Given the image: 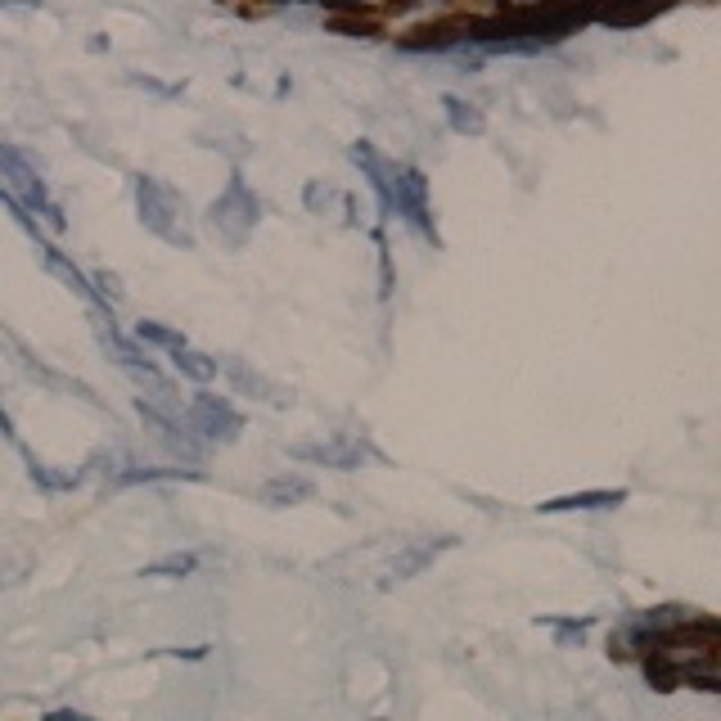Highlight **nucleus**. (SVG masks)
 <instances>
[{"instance_id":"obj_7","label":"nucleus","mask_w":721,"mask_h":721,"mask_svg":"<svg viewBox=\"0 0 721 721\" xmlns=\"http://www.w3.org/2000/svg\"><path fill=\"white\" fill-rule=\"evenodd\" d=\"M293 460H312V465H329V469H356L370 456L366 442L356 438H339V442H320V446H289Z\"/></svg>"},{"instance_id":"obj_10","label":"nucleus","mask_w":721,"mask_h":721,"mask_svg":"<svg viewBox=\"0 0 721 721\" xmlns=\"http://www.w3.org/2000/svg\"><path fill=\"white\" fill-rule=\"evenodd\" d=\"M442 109H446L451 131H460V136H483L488 117H483V109H478V104H469V100H460V96H446Z\"/></svg>"},{"instance_id":"obj_14","label":"nucleus","mask_w":721,"mask_h":721,"mask_svg":"<svg viewBox=\"0 0 721 721\" xmlns=\"http://www.w3.org/2000/svg\"><path fill=\"white\" fill-rule=\"evenodd\" d=\"M117 483H203L199 469H127Z\"/></svg>"},{"instance_id":"obj_1","label":"nucleus","mask_w":721,"mask_h":721,"mask_svg":"<svg viewBox=\"0 0 721 721\" xmlns=\"http://www.w3.org/2000/svg\"><path fill=\"white\" fill-rule=\"evenodd\" d=\"M136 207L149 235H159L172 249H194V230L186 222V203L159 176H136Z\"/></svg>"},{"instance_id":"obj_20","label":"nucleus","mask_w":721,"mask_h":721,"mask_svg":"<svg viewBox=\"0 0 721 721\" xmlns=\"http://www.w3.org/2000/svg\"><path fill=\"white\" fill-rule=\"evenodd\" d=\"M46 721H96V717H86V712H73V708H59V712H50Z\"/></svg>"},{"instance_id":"obj_3","label":"nucleus","mask_w":721,"mask_h":721,"mask_svg":"<svg viewBox=\"0 0 721 721\" xmlns=\"http://www.w3.org/2000/svg\"><path fill=\"white\" fill-rule=\"evenodd\" d=\"M207 222H213V230L226 239L230 249H239L244 239L253 235V226L262 222V203H257V194L249 190V180L244 176H230V186L213 199V207H207Z\"/></svg>"},{"instance_id":"obj_6","label":"nucleus","mask_w":721,"mask_h":721,"mask_svg":"<svg viewBox=\"0 0 721 721\" xmlns=\"http://www.w3.org/2000/svg\"><path fill=\"white\" fill-rule=\"evenodd\" d=\"M456 546V536H419V541H410V546L383 568V586H397V582H410V578H419L425 568L442 555V551H451Z\"/></svg>"},{"instance_id":"obj_16","label":"nucleus","mask_w":721,"mask_h":721,"mask_svg":"<svg viewBox=\"0 0 721 721\" xmlns=\"http://www.w3.org/2000/svg\"><path fill=\"white\" fill-rule=\"evenodd\" d=\"M555 627V636H559V645H582L586 641V631H591V618H568V622H551Z\"/></svg>"},{"instance_id":"obj_9","label":"nucleus","mask_w":721,"mask_h":721,"mask_svg":"<svg viewBox=\"0 0 721 721\" xmlns=\"http://www.w3.org/2000/svg\"><path fill=\"white\" fill-rule=\"evenodd\" d=\"M222 370L230 375V383H235V388H239V393H244V397H257V402H276V406H284V393H280V388L270 383V379H262L257 370L239 366V360H226Z\"/></svg>"},{"instance_id":"obj_19","label":"nucleus","mask_w":721,"mask_h":721,"mask_svg":"<svg viewBox=\"0 0 721 721\" xmlns=\"http://www.w3.org/2000/svg\"><path fill=\"white\" fill-rule=\"evenodd\" d=\"M329 23H334V27H343V33H375V27H370V18H356V14H334V18H329Z\"/></svg>"},{"instance_id":"obj_5","label":"nucleus","mask_w":721,"mask_h":721,"mask_svg":"<svg viewBox=\"0 0 721 721\" xmlns=\"http://www.w3.org/2000/svg\"><path fill=\"white\" fill-rule=\"evenodd\" d=\"M180 425H186L190 433H199L203 442H235L239 433H244V419H239L222 397H213V393H199L194 402H190V410L180 415Z\"/></svg>"},{"instance_id":"obj_8","label":"nucleus","mask_w":721,"mask_h":721,"mask_svg":"<svg viewBox=\"0 0 721 721\" xmlns=\"http://www.w3.org/2000/svg\"><path fill=\"white\" fill-rule=\"evenodd\" d=\"M627 501V492H568L555 501H541V515H568V509H618Z\"/></svg>"},{"instance_id":"obj_18","label":"nucleus","mask_w":721,"mask_h":721,"mask_svg":"<svg viewBox=\"0 0 721 721\" xmlns=\"http://www.w3.org/2000/svg\"><path fill=\"white\" fill-rule=\"evenodd\" d=\"M658 10H636V14H599V23L605 27H641V23H649Z\"/></svg>"},{"instance_id":"obj_21","label":"nucleus","mask_w":721,"mask_h":721,"mask_svg":"<svg viewBox=\"0 0 721 721\" xmlns=\"http://www.w3.org/2000/svg\"><path fill=\"white\" fill-rule=\"evenodd\" d=\"M0 438H10V442L18 446V433H14V419L5 415V406H0Z\"/></svg>"},{"instance_id":"obj_4","label":"nucleus","mask_w":721,"mask_h":721,"mask_svg":"<svg viewBox=\"0 0 721 721\" xmlns=\"http://www.w3.org/2000/svg\"><path fill=\"white\" fill-rule=\"evenodd\" d=\"M393 217L410 222L419 235L438 244L433 207H429V180H425V172H415V167H406V163H397V180H393Z\"/></svg>"},{"instance_id":"obj_15","label":"nucleus","mask_w":721,"mask_h":721,"mask_svg":"<svg viewBox=\"0 0 721 721\" xmlns=\"http://www.w3.org/2000/svg\"><path fill=\"white\" fill-rule=\"evenodd\" d=\"M136 343L176 352V347H186V334H176L172 325H159V320H140V325H136Z\"/></svg>"},{"instance_id":"obj_12","label":"nucleus","mask_w":721,"mask_h":721,"mask_svg":"<svg viewBox=\"0 0 721 721\" xmlns=\"http://www.w3.org/2000/svg\"><path fill=\"white\" fill-rule=\"evenodd\" d=\"M307 496H312V483H307V478H298V473L270 478V483L262 488V501H266V505H298V501H307Z\"/></svg>"},{"instance_id":"obj_13","label":"nucleus","mask_w":721,"mask_h":721,"mask_svg":"<svg viewBox=\"0 0 721 721\" xmlns=\"http://www.w3.org/2000/svg\"><path fill=\"white\" fill-rule=\"evenodd\" d=\"M194 568H199V555L176 551V555H163V559H154V564H144L140 578H190Z\"/></svg>"},{"instance_id":"obj_2","label":"nucleus","mask_w":721,"mask_h":721,"mask_svg":"<svg viewBox=\"0 0 721 721\" xmlns=\"http://www.w3.org/2000/svg\"><path fill=\"white\" fill-rule=\"evenodd\" d=\"M0 190H5L23 207V213H37L50 230H64L68 226L64 207L46 194V186H41V176L33 172V163H27L23 154H14L10 144H0Z\"/></svg>"},{"instance_id":"obj_11","label":"nucleus","mask_w":721,"mask_h":721,"mask_svg":"<svg viewBox=\"0 0 721 721\" xmlns=\"http://www.w3.org/2000/svg\"><path fill=\"white\" fill-rule=\"evenodd\" d=\"M172 366H176V375H186V379H194V383H213V379H217V360L203 356V352H194L190 343L172 352Z\"/></svg>"},{"instance_id":"obj_17","label":"nucleus","mask_w":721,"mask_h":721,"mask_svg":"<svg viewBox=\"0 0 721 721\" xmlns=\"http://www.w3.org/2000/svg\"><path fill=\"white\" fill-rule=\"evenodd\" d=\"M329 203H343V199L329 190V186H320V180H312V186H307V207H312V213H325Z\"/></svg>"}]
</instances>
